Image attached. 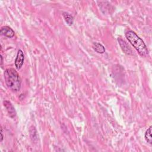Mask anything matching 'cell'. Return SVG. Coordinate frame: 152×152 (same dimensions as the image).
<instances>
[{
    "instance_id": "6da1fadb",
    "label": "cell",
    "mask_w": 152,
    "mask_h": 152,
    "mask_svg": "<svg viewBox=\"0 0 152 152\" xmlns=\"http://www.w3.org/2000/svg\"><path fill=\"white\" fill-rule=\"evenodd\" d=\"M4 79L7 86L12 91L17 92L21 87V79L15 69H7L4 72Z\"/></svg>"
},
{
    "instance_id": "7a4b0ae2",
    "label": "cell",
    "mask_w": 152,
    "mask_h": 152,
    "mask_svg": "<svg viewBox=\"0 0 152 152\" xmlns=\"http://www.w3.org/2000/svg\"><path fill=\"white\" fill-rule=\"evenodd\" d=\"M125 36L141 56H144L148 55V50L145 44L135 32L129 30L125 33Z\"/></svg>"
},
{
    "instance_id": "3957f363",
    "label": "cell",
    "mask_w": 152,
    "mask_h": 152,
    "mask_svg": "<svg viewBox=\"0 0 152 152\" xmlns=\"http://www.w3.org/2000/svg\"><path fill=\"white\" fill-rule=\"evenodd\" d=\"M24 60V55L21 50H18L17 57L15 60V66L17 69H20L23 65Z\"/></svg>"
},
{
    "instance_id": "277c9868",
    "label": "cell",
    "mask_w": 152,
    "mask_h": 152,
    "mask_svg": "<svg viewBox=\"0 0 152 152\" xmlns=\"http://www.w3.org/2000/svg\"><path fill=\"white\" fill-rule=\"evenodd\" d=\"M4 105L7 109L10 116L11 118H14L16 116V112L11 103L8 100H5L4 102Z\"/></svg>"
},
{
    "instance_id": "5b68a950",
    "label": "cell",
    "mask_w": 152,
    "mask_h": 152,
    "mask_svg": "<svg viewBox=\"0 0 152 152\" xmlns=\"http://www.w3.org/2000/svg\"><path fill=\"white\" fill-rule=\"evenodd\" d=\"M14 31L8 26H3L1 29V34L7 37H12L14 36Z\"/></svg>"
},
{
    "instance_id": "8992f818",
    "label": "cell",
    "mask_w": 152,
    "mask_h": 152,
    "mask_svg": "<svg viewBox=\"0 0 152 152\" xmlns=\"http://www.w3.org/2000/svg\"><path fill=\"white\" fill-rule=\"evenodd\" d=\"M118 42L119 43V45H120L122 49L125 53L128 54V55L132 54L131 49L129 48V46L126 43V42L124 40H123L121 39H118Z\"/></svg>"
},
{
    "instance_id": "52a82bcc",
    "label": "cell",
    "mask_w": 152,
    "mask_h": 152,
    "mask_svg": "<svg viewBox=\"0 0 152 152\" xmlns=\"http://www.w3.org/2000/svg\"><path fill=\"white\" fill-rule=\"evenodd\" d=\"M93 48L96 52L99 53H103L105 52L104 47L101 43L98 42L93 43Z\"/></svg>"
},
{
    "instance_id": "ba28073f",
    "label": "cell",
    "mask_w": 152,
    "mask_h": 152,
    "mask_svg": "<svg viewBox=\"0 0 152 152\" xmlns=\"http://www.w3.org/2000/svg\"><path fill=\"white\" fill-rule=\"evenodd\" d=\"M63 17L64 18V20L65 21V22L67 23L68 25L69 26H71L73 24L74 22V18L73 17L66 12H64L63 13Z\"/></svg>"
},
{
    "instance_id": "9c48e42d",
    "label": "cell",
    "mask_w": 152,
    "mask_h": 152,
    "mask_svg": "<svg viewBox=\"0 0 152 152\" xmlns=\"http://www.w3.org/2000/svg\"><path fill=\"white\" fill-rule=\"evenodd\" d=\"M145 139L146 140V141L147 142H148L149 144H151L152 143V138H151V126H150L147 130L145 131Z\"/></svg>"
},
{
    "instance_id": "30bf717a",
    "label": "cell",
    "mask_w": 152,
    "mask_h": 152,
    "mask_svg": "<svg viewBox=\"0 0 152 152\" xmlns=\"http://www.w3.org/2000/svg\"><path fill=\"white\" fill-rule=\"evenodd\" d=\"M1 141L2 142V140H3V138H4V136H3V134H2V129L1 128Z\"/></svg>"
},
{
    "instance_id": "8fae6325",
    "label": "cell",
    "mask_w": 152,
    "mask_h": 152,
    "mask_svg": "<svg viewBox=\"0 0 152 152\" xmlns=\"http://www.w3.org/2000/svg\"><path fill=\"white\" fill-rule=\"evenodd\" d=\"M1 64L2 65V62H3V58H2V55L1 56Z\"/></svg>"
}]
</instances>
